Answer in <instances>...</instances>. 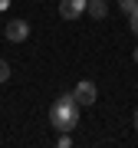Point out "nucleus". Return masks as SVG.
I'll return each instance as SVG.
<instances>
[{
  "instance_id": "f257e3e1",
  "label": "nucleus",
  "mask_w": 138,
  "mask_h": 148,
  "mask_svg": "<svg viewBox=\"0 0 138 148\" xmlns=\"http://www.w3.org/2000/svg\"><path fill=\"white\" fill-rule=\"evenodd\" d=\"M49 125L59 128V132H72V128L79 125V102L72 99V92L59 95L53 102V109H49Z\"/></svg>"
},
{
  "instance_id": "423d86ee",
  "label": "nucleus",
  "mask_w": 138,
  "mask_h": 148,
  "mask_svg": "<svg viewBox=\"0 0 138 148\" xmlns=\"http://www.w3.org/2000/svg\"><path fill=\"white\" fill-rule=\"evenodd\" d=\"M118 7H122V13H128V16H132V13L138 10V0H118Z\"/></svg>"
},
{
  "instance_id": "9d476101",
  "label": "nucleus",
  "mask_w": 138,
  "mask_h": 148,
  "mask_svg": "<svg viewBox=\"0 0 138 148\" xmlns=\"http://www.w3.org/2000/svg\"><path fill=\"white\" fill-rule=\"evenodd\" d=\"M7 3H10V0H0V10H7Z\"/></svg>"
},
{
  "instance_id": "7ed1b4c3",
  "label": "nucleus",
  "mask_w": 138,
  "mask_h": 148,
  "mask_svg": "<svg viewBox=\"0 0 138 148\" xmlns=\"http://www.w3.org/2000/svg\"><path fill=\"white\" fill-rule=\"evenodd\" d=\"M3 36L10 40V43H23V40L30 36V23H27V20H7Z\"/></svg>"
},
{
  "instance_id": "20e7f679",
  "label": "nucleus",
  "mask_w": 138,
  "mask_h": 148,
  "mask_svg": "<svg viewBox=\"0 0 138 148\" xmlns=\"http://www.w3.org/2000/svg\"><path fill=\"white\" fill-rule=\"evenodd\" d=\"M89 7V0H59V16L63 20H79Z\"/></svg>"
},
{
  "instance_id": "1a4fd4ad",
  "label": "nucleus",
  "mask_w": 138,
  "mask_h": 148,
  "mask_svg": "<svg viewBox=\"0 0 138 148\" xmlns=\"http://www.w3.org/2000/svg\"><path fill=\"white\" fill-rule=\"evenodd\" d=\"M132 33H135V36H138V10L132 13Z\"/></svg>"
},
{
  "instance_id": "9b49d317",
  "label": "nucleus",
  "mask_w": 138,
  "mask_h": 148,
  "mask_svg": "<svg viewBox=\"0 0 138 148\" xmlns=\"http://www.w3.org/2000/svg\"><path fill=\"white\" fill-rule=\"evenodd\" d=\"M135 128H138V109H135Z\"/></svg>"
},
{
  "instance_id": "f03ea898",
  "label": "nucleus",
  "mask_w": 138,
  "mask_h": 148,
  "mask_svg": "<svg viewBox=\"0 0 138 148\" xmlns=\"http://www.w3.org/2000/svg\"><path fill=\"white\" fill-rule=\"evenodd\" d=\"M72 99L79 102V109H82V106H96V99H99V89H96V82L82 79V82L72 89Z\"/></svg>"
},
{
  "instance_id": "f8f14e48",
  "label": "nucleus",
  "mask_w": 138,
  "mask_h": 148,
  "mask_svg": "<svg viewBox=\"0 0 138 148\" xmlns=\"http://www.w3.org/2000/svg\"><path fill=\"white\" fill-rule=\"evenodd\" d=\"M135 63H138V46H135Z\"/></svg>"
},
{
  "instance_id": "39448f33",
  "label": "nucleus",
  "mask_w": 138,
  "mask_h": 148,
  "mask_svg": "<svg viewBox=\"0 0 138 148\" xmlns=\"http://www.w3.org/2000/svg\"><path fill=\"white\" fill-rule=\"evenodd\" d=\"M85 10L92 13V20H105V16H109V3H105V0H89Z\"/></svg>"
},
{
  "instance_id": "0eeeda50",
  "label": "nucleus",
  "mask_w": 138,
  "mask_h": 148,
  "mask_svg": "<svg viewBox=\"0 0 138 148\" xmlns=\"http://www.w3.org/2000/svg\"><path fill=\"white\" fill-rule=\"evenodd\" d=\"M7 79H10V63H7V59H0V86H3Z\"/></svg>"
},
{
  "instance_id": "6e6552de",
  "label": "nucleus",
  "mask_w": 138,
  "mask_h": 148,
  "mask_svg": "<svg viewBox=\"0 0 138 148\" xmlns=\"http://www.w3.org/2000/svg\"><path fill=\"white\" fill-rule=\"evenodd\" d=\"M59 148H69V145H72V138H69V132H63V135H59V142H56Z\"/></svg>"
}]
</instances>
